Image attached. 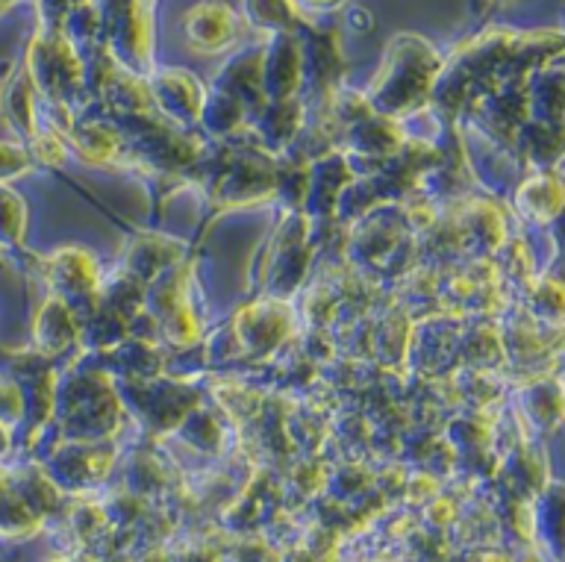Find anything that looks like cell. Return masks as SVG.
Here are the masks:
<instances>
[{"label":"cell","mask_w":565,"mask_h":562,"mask_svg":"<svg viewBox=\"0 0 565 562\" xmlns=\"http://www.w3.org/2000/svg\"><path fill=\"white\" fill-rule=\"evenodd\" d=\"M436 74V56L430 44H424L415 35H397L388 51L386 71L374 83V97L383 95V100H413L418 92L430 86Z\"/></svg>","instance_id":"obj_1"},{"label":"cell","mask_w":565,"mask_h":562,"mask_svg":"<svg viewBox=\"0 0 565 562\" xmlns=\"http://www.w3.org/2000/svg\"><path fill=\"white\" fill-rule=\"evenodd\" d=\"M185 35L201 51H221L238 35V18L224 3H201L185 15Z\"/></svg>","instance_id":"obj_2"},{"label":"cell","mask_w":565,"mask_h":562,"mask_svg":"<svg viewBox=\"0 0 565 562\" xmlns=\"http://www.w3.org/2000/svg\"><path fill=\"white\" fill-rule=\"evenodd\" d=\"M145 0H113V39L115 47L124 51V60L139 65V60H148L150 51V26L148 15L141 9Z\"/></svg>","instance_id":"obj_3"},{"label":"cell","mask_w":565,"mask_h":562,"mask_svg":"<svg viewBox=\"0 0 565 562\" xmlns=\"http://www.w3.org/2000/svg\"><path fill=\"white\" fill-rule=\"evenodd\" d=\"M247 15L256 26H286L295 21L291 0H247Z\"/></svg>","instance_id":"obj_4"},{"label":"cell","mask_w":565,"mask_h":562,"mask_svg":"<svg viewBox=\"0 0 565 562\" xmlns=\"http://www.w3.org/2000/svg\"><path fill=\"white\" fill-rule=\"evenodd\" d=\"M88 0H42V12L47 15V26H60V21L68 15V9L86 7Z\"/></svg>","instance_id":"obj_5"},{"label":"cell","mask_w":565,"mask_h":562,"mask_svg":"<svg viewBox=\"0 0 565 562\" xmlns=\"http://www.w3.org/2000/svg\"><path fill=\"white\" fill-rule=\"evenodd\" d=\"M303 3H309V7H335V3H339V0H303Z\"/></svg>","instance_id":"obj_6"},{"label":"cell","mask_w":565,"mask_h":562,"mask_svg":"<svg viewBox=\"0 0 565 562\" xmlns=\"http://www.w3.org/2000/svg\"><path fill=\"white\" fill-rule=\"evenodd\" d=\"M12 3H18V0H0V15H3V12H7V9L12 7Z\"/></svg>","instance_id":"obj_7"}]
</instances>
